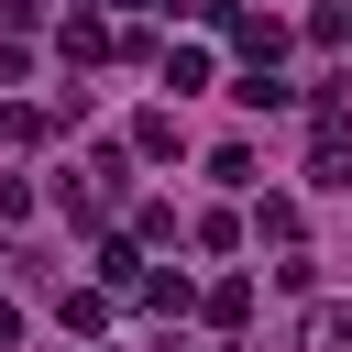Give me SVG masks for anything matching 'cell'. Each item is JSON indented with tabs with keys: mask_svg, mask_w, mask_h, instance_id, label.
I'll return each mask as SVG.
<instances>
[{
	"mask_svg": "<svg viewBox=\"0 0 352 352\" xmlns=\"http://www.w3.org/2000/svg\"><path fill=\"white\" fill-rule=\"evenodd\" d=\"M308 352H352V308H319L308 319Z\"/></svg>",
	"mask_w": 352,
	"mask_h": 352,
	"instance_id": "obj_4",
	"label": "cell"
},
{
	"mask_svg": "<svg viewBox=\"0 0 352 352\" xmlns=\"http://www.w3.org/2000/svg\"><path fill=\"white\" fill-rule=\"evenodd\" d=\"M209 319H220V330H242V319H253V286H242V275H231V286H209Z\"/></svg>",
	"mask_w": 352,
	"mask_h": 352,
	"instance_id": "obj_3",
	"label": "cell"
},
{
	"mask_svg": "<svg viewBox=\"0 0 352 352\" xmlns=\"http://www.w3.org/2000/svg\"><path fill=\"white\" fill-rule=\"evenodd\" d=\"M55 44H66V55H77V66H99V55H110V33H99V22H88V11H77V22H66V33H55Z\"/></svg>",
	"mask_w": 352,
	"mask_h": 352,
	"instance_id": "obj_2",
	"label": "cell"
},
{
	"mask_svg": "<svg viewBox=\"0 0 352 352\" xmlns=\"http://www.w3.org/2000/svg\"><path fill=\"white\" fill-rule=\"evenodd\" d=\"M33 11H44V0H0V33H33Z\"/></svg>",
	"mask_w": 352,
	"mask_h": 352,
	"instance_id": "obj_5",
	"label": "cell"
},
{
	"mask_svg": "<svg viewBox=\"0 0 352 352\" xmlns=\"http://www.w3.org/2000/svg\"><path fill=\"white\" fill-rule=\"evenodd\" d=\"M231 99H242V110H286V99H297V88H286V77H275V66H253V77H242V88H231Z\"/></svg>",
	"mask_w": 352,
	"mask_h": 352,
	"instance_id": "obj_1",
	"label": "cell"
},
{
	"mask_svg": "<svg viewBox=\"0 0 352 352\" xmlns=\"http://www.w3.org/2000/svg\"><path fill=\"white\" fill-rule=\"evenodd\" d=\"M11 330H22V319H11V297H0V352H11Z\"/></svg>",
	"mask_w": 352,
	"mask_h": 352,
	"instance_id": "obj_6",
	"label": "cell"
},
{
	"mask_svg": "<svg viewBox=\"0 0 352 352\" xmlns=\"http://www.w3.org/2000/svg\"><path fill=\"white\" fill-rule=\"evenodd\" d=\"M132 11H176V0H132Z\"/></svg>",
	"mask_w": 352,
	"mask_h": 352,
	"instance_id": "obj_7",
	"label": "cell"
}]
</instances>
